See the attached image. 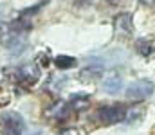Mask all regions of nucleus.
Segmentation results:
<instances>
[{
    "mask_svg": "<svg viewBox=\"0 0 155 135\" xmlns=\"http://www.w3.org/2000/svg\"><path fill=\"white\" fill-rule=\"evenodd\" d=\"M54 63H56V67L61 69V70H67V69L76 67V59L71 58V56H58V58L54 59Z\"/></svg>",
    "mask_w": 155,
    "mask_h": 135,
    "instance_id": "8",
    "label": "nucleus"
},
{
    "mask_svg": "<svg viewBox=\"0 0 155 135\" xmlns=\"http://www.w3.org/2000/svg\"><path fill=\"white\" fill-rule=\"evenodd\" d=\"M101 88H103V92H107L110 95H116V94H119L123 90V79L117 74H112V76L103 79V87Z\"/></svg>",
    "mask_w": 155,
    "mask_h": 135,
    "instance_id": "5",
    "label": "nucleus"
},
{
    "mask_svg": "<svg viewBox=\"0 0 155 135\" xmlns=\"http://www.w3.org/2000/svg\"><path fill=\"white\" fill-rule=\"evenodd\" d=\"M135 49H137V52H139L143 58H150V56H153V52H155V45H153V42H150V40H144V38L137 40V43H135Z\"/></svg>",
    "mask_w": 155,
    "mask_h": 135,
    "instance_id": "7",
    "label": "nucleus"
},
{
    "mask_svg": "<svg viewBox=\"0 0 155 135\" xmlns=\"http://www.w3.org/2000/svg\"><path fill=\"white\" fill-rule=\"evenodd\" d=\"M143 5H146V7H153L155 5V0H139Z\"/></svg>",
    "mask_w": 155,
    "mask_h": 135,
    "instance_id": "13",
    "label": "nucleus"
},
{
    "mask_svg": "<svg viewBox=\"0 0 155 135\" xmlns=\"http://www.w3.org/2000/svg\"><path fill=\"white\" fill-rule=\"evenodd\" d=\"M72 2L78 7H85V5H92L94 4V0H72Z\"/></svg>",
    "mask_w": 155,
    "mask_h": 135,
    "instance_id": "12",
    "label": "nucleus"
},
{
    "mask_svg": "<svg viewBox=\"0 0 155 135\" xmlns=\"http://www.w3.org/2000/svg\"><path fill=\"white\" fill-rule=\"evenodd\" d=\"M33 135H40V132H35V133H33Z\"/></svg>",
    "mask_w": 155,
    "mask_h": 135,
    "instance_id": "16",
    "label": "nucleus"
},
{
    "mask_svg": "<svg viewBox=\"0 0 155 135\" xmlns=\"http://www.w3.org/2000/svg\"><path fill=\"white\" fill-rule=\"evenodd\" d=\"M18 72H20V74H18V76H20V79H24L25 83H31V85L38 79V76H40L38 69H36L35 65H27V67L20 69Z\"/></svg>",
    "mask_w": 155,
    "mask_h": 135,
    "instance_id": "6",
    "label": "nucleus"
},
{
    "mask_svg": "<svg viewBox=\"0 0 155 135\" xmlns=\"http://www.w3.org/2000/svg\"><path fill=\"white\" fill-rule=\"evenodd\" d=\"M24 128H25L24 119L18 114L7 112V114L2 115V132H4V135H22Z\"/></svg>",
    "mask_w": 155,
    "mask_h": 135,
    "instance_id": "2",
    "label": "nucleus"
},
{
    "mask_svg": "<svg viewBox=\"0 0 155 135\" xmlns=\"http://www.w3.org/2000/svg\"><path fill=\"white\" fill-rule=\"evenodd\" d=\"M107 2H108V4H117L119 0H107Z\"/></svg>",
    "mask_w": 155,
    "mask_h": 135,
    "instance_id": "15",
    "label": "nucleus"
},
{
    "mask_svg": "<svg viewBox=\"0 0 155 135\" xmlns=\"http://www.w3.org/2000/svg\"><path fill=\"white\" fill-rule=\"evenodd\" d=\"M61 135H79V133H78V130H74V128H69V130H65Z\"/></svg>",
    "mask_w": 155,
    "mask_h": 135,
    "instance_id": "14",
    "label": "nucleus"
},
{
    "mask_svg": "<svg viewBox=\"0 0 155 135\" xmlns=\"http://www.w3.org/2000/svg\"><path fill=\"white\" fill-rule=\"evenodd\" d=\"M155 90V85L150 81V79H139L135 83H132L128 88H126V97L130 101H143L146 97H150Z\"/></svg>",
    "mask_w": 155,
    "mask_h": 135,
    "instance_id": "1",
    "label": "nucleus"
},
{
    "mask_svg": "<svg viewBox=\"0 0 155 135\" xmlns=\"http://www.w3.org/2000/svg\"><path fill=\"white\" fill-rule=\"evenodd\" d=\"M97 115L105 124H114V123H121L126 119V110L119 104H112V106H103L97 112Z\"/></svg>",
    "mask_w": 155,
    "mask_h": 135,
    "instance_id": "3",
    "label": "nucleus"
},
{
    "mask_svg": "<svg viewBox=\"0 0 155 135\" xmlns=\"http://www.w3.org/2000/svg\"><path fill=\"white\" fill-rule=\"evenodd\" d=\"M101 76H103V69L101 67H87L81 72V78L83 79H97Z\"/></svg>",
    "mask_w": 155,
    "mask_h": 135,
    "instance_id": "9",
    "label": "nucleus"
},
{
    "mask_svg": "<svg viewBox=\"0 0 155 135\" xmlns=\"http://www.w3.org/2000/svg\"><path fill=\"white\" fill-rule=\"evenodd\" d=\"M112 24H114V31H116L117 36H121V38L132 36V33H134V20H132L130 13H119L114 18Z\"/></svg>",
    "mask_w": 155,
    "mask_h": 135,
    "instance_id": "4",
    "label": "nucleus"
},
{
    "mask_svg": "<svg viewBox=\"0 0 155 135\" xmlns=\"http://www.w3.org/2000/svg\"><path fill=\"white\" fill-rule=\"evenodd\" d=\"M87 103H88V97L87 95H74L72 97V103H69V106H72L74 110H81V108L87 106Z\"/></svg>",
    "mask_w": 155,
    "mask_h": 135,
    "instance_id": "10",
    "label": "nucleus"
},
{
    "mask_svg": "<svg viewBox=\"0 0 155 135\" xmlns=\"http://www.w3.org/2000/svg\"><path fill=\"white\" fill-rule=\"evenodd\" d=\"M47 2H49V0H41V2H40V4H36V5H33V7H29V9H24V11H22V14H24V16H31L33 13L40 11V9H41Z\"/></svg>",
    "mask_w": 155,
    "mask_h": 135,
    "instance_id": "11",
    "label": "nucleus"
}]
</instances>
